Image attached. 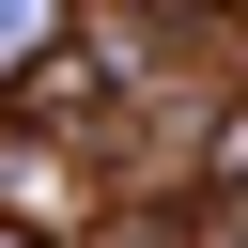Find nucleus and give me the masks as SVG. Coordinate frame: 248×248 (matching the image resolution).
Here are the masks:
<instances>
[{
	"instance_id": "1",
	"label": "nucleus",
	"mask_w": 248,
	"mask_h": 248,
	"mask_svg": "<svg viewBox=\"0 0 248 248\" xmlns=\"http://www.w3.org/2000/svg\"><path fill=\"white\" fill-rule=\"evenodd\" d=\"M31 46H46V0H0V78H16Z\"/></svg>"
}]
</instances>
